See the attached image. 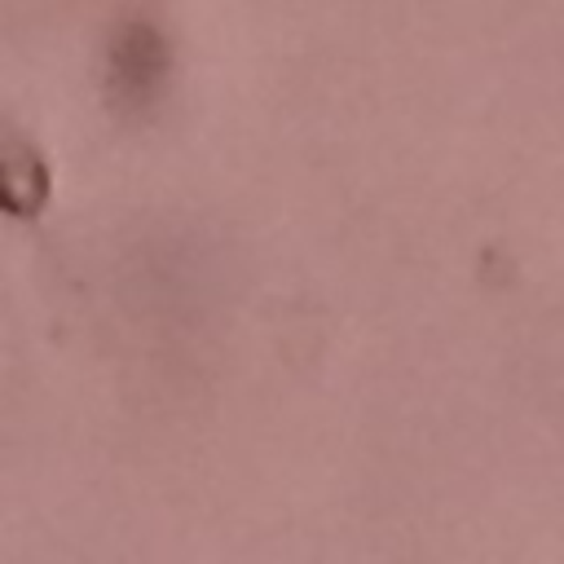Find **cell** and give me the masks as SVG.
Masks as SVG:
<instances>
[{"label":"cell","instance_id":"obj_2","mask_svg":"<svg viewBox=\"0 0 564 564\" xmlns=\"http://www.w3.org/2000/svg\"><path fill=\"white\" fill-rule=\"evenodd\" d=\"M44 198V163L22 137L0 141V203L13 212H35Z\"/></svg>","mask_w":564,"mask_h":564},{"label":"cell","instance_id":"obj_1","mask_svg":"<svg viewBox=\"0 0 564 564\" xmlns=\"http://www.w3.org/2000/svg\"><path fill=\"white\" fill-rule=\"evenodd\" d=\"M163 70H167L163 35L141 18L123 22L110 40V84H115V93L128 97V101H145L163 84Z\"/></svg>","mask_w":564,"mask_h":564}]
</instances>
